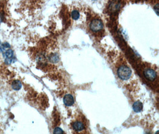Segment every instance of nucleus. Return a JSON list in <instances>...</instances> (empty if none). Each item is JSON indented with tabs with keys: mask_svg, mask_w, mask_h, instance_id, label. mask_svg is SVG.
I'll return each instance as SVG.
<instances>
[{
	"mask_svg": "<svg viewBox=\"0 0 159 134\" xmlns=\"http://www.w3.org/2000/svg\"><path fill=\"white\" fill-rule=\"evenodd\" d=\"M71 16H72V18L73 20H77L79 19V17H80V13H79V12L77 10H74L72 11Z\"/></svg>",
	"mask_w": 159,
	"mask_h": 134,
	"instance_id": "obj_9",
	"label": "nucleus"
},
{
	"mask_svg": "<svg viewBox=\"0 0 159 134\" xmlns=\"http://www.w3.org/2000/svg\"><path fill=\"white\" fill-rule=\"evenodd\" d=\"M89 27L92 31L98 32L103 29L104 25L103 22L100 19H95L91 21Z\"/></svg>",
	"mask_w": 159,
	"mask_h": 134,
	"instance_id": "obj_4",
	"label": "nucleus"
},
{
	"mask_svg": "<svg viewBox=\"0 0 159 134\" xmlns=\"http://www.w3.org/2000/svg\"><path fill=\"white\" fill-rule=\"evenodd\" d=\"M155 134H158V130H157L156 131V132H155Z\"/></svg>",
	"mask_w": 159,
	"mask_h": 134,
	"instance_id": "obj_13",
	"label": "nucleus"
},
{
	"mask_svg": "<svg viewBox=\"0 0 159 134\" xmlns=\"http://www.w3.org/2000/svg\"><path fill=\"white\" fill-rule=\"evenodd\" d=\"M3 56L4 57L5 63L7 65L11 64L12 62H13L14 58L13 51L9 48L4 51V52H3Z\"/></svg>",
	"mask_w": 159,
	"mask_h": 134,
	"instance_id": "obj_5",
	"label": "nucleus"
},
{
	"mask_svg": "<svg viewBox=\"0 0 159 134\" xmlns=\"http://www.w3.org/2000/svg\"><path fill=\"white\" fill-rule=\"evenodd\" d=\"M63 102L66 106L70 107L73 105L75 102V100L73 97L70 94L66 95L64 98H63Z\"/></svg>",
	"mask_w": 159,
	"mask_h": 134,
	"instance_id": "obj_6",
	"label": "nucleus"
},
{
	"mask_svg": "<svg viewBox=\"0 0 159 134\" xmlns=\"http://www.w3.org/2000/svg\"><path fill=\"white\" fill-rule=\"evenodd\" d=\"M22 84L19 80H15L11 83V87L15 91H19L21 89Z\"/></svg>",
	"mask_w": 159,
	"mask_h": 134,
	"instance_id": "obj_8",
	"label": "nucleus"
},
{
	"mask_svg": "<svg viewBox=\"0 0 159 134\" xmlns=\"http://www.w3.org/2000/svg\"><path fill=\"white\" fill-rule=\"evenodd\" d=\"M117 75L120 79L123 81L129 79L132 76L131 69L126 65H122L117 69Z\"/></svg>",
	"mask_w": 159,
	"mask_h": 134,
	"instance_id": "obj_1",
	"label": "nucleus"
},
{
	"mask_svg": "<svg viewBox=\"0 0 159 134\" xmlns=\"http://www.w3.org/2000/svg\"><path fill=\"white\" fill-rule=\"evenodd\" d=\"M158 4H157V5H156V8H155V11H156V13H157V14H158Z\"/></svg>",
	"mask_w": 159,
	"mask_h": 134,
	"instance_id": "obj_12",
	"label": "nucleus"
},
{
	"mask_svg": "<svg viewBox=\"0 0 159 134\" xmlns=\"http://www.w3.org/2000/svg\"><path fill=\"white\" fill-rule=\"evenodd\" d=\"M144 76L148 81L153 82L157 78V72L153 69L147 67L144 70Z\"/></svg>",
	"mask_w": 159,
	"mask_h": 134,
	"instance_id": "obj_3",
	"label": "nucleus"
},
{
	"mask_svg": "<svg viewBox=\"0 0 159 134\" xmlns=\"http://www.w3.org/2000/svg\"><path fill=\"white\" fill-rule=\"evenodd\" d=\"M50 61L51 62H53V63H56L58 61V57L56 55V54H53L51 55H50Z\"/></svg>",
	"mask_w": 159,
	"mask_h": 134,
	"instance_id": "obj_10",
	"label": "nucleus"
},
{
	"mask_svg": "<svg viewBox=\"0 0 159 134\" xmlns=\"http://www.w3.org/2000/svg\"><path fill=\"white\" fill-rule=\"evenodd\" d=\"M0 52H1V51H0Z\"/></svg>",
	"mask_w": 159,
	"mask_h": 134,
	"instance_id": "obj_14",
	"label": "nucleus"
},
{
	"mask_svg": "<svg viewBox=\"0 0 159 134\" xmlns=\"http://www.w3.org/2000/svg\"><path fill=\"white\" fill-rule=\"evenodd\" d=\"M72 126L73 129L77 132H81L86 129V123L82 117H79L75 120L72 123Z\"/></svg>",
	"mask_w": 159,
	"mask_h": 134,
	"instance_id": "obj_2",
	"label": "nucleus"
},
{
	"mask_svg": "<svg viewBox=\"0 0 159 134\" xmlns=\"http://www.w3.org/2000/svg\"><path fill=\"white\" fill-rule=\"evenodd\" d=\"M63 133H64V132H63V130L59 127L56 128L54 130V134H63Z\"/></svg>",
	"mask_w": 159,
	"mask_h": 134,
	"instance_id": "obj_11",
	"label": "nucleus"
},
{
	"mask_svg": "<svg viewBox=\"0 0 159 134\" xmlns=\"http://www.w3.org/2000/svg\"><path fill=\"white\" fill-rule=\"evenodd\" d=\"M143 109V104L140 101H135L133 104V110L136 113H139L142 111Z\"/></svg>",
	"mask_w": 159,
	"mask_h": 134,
	"instance_id": "obj_7",
	"label": "nucleus"
}]
</instances>
